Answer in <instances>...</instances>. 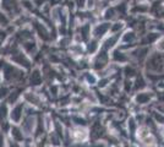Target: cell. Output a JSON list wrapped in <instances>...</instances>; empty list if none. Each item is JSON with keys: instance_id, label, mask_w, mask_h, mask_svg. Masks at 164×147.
Returning a JSON list of instances; mask_svg holds the SVG:
<instances>
[{"instance_id": "cell-1", "label": "cell", "mask_w": 164, "mask_h": 147, "mask_svg": "<svg viewBox=\"0 0 164 147\" xmlns=\"http://www.w3.org/2000/svg\"><path fill=\"white\" fill-rule=\"evenodd\" d=\"M108 27H109V26H108L107 23H105V25H103L102 27H98V28H97V31H96L97 36H102L103 33H104V32H105V31L108 30Z\"/></svg>"}, {"instance_id": "cell-2", "label": "cell", "mask_w": 164, "mask_h": 147, "mask_svg": "<svg viewBox=\"0 0 164 147\" xmlns=\"http://www.w3.org/2000/svg\"><path fill=\"white\" fill-rule=\"evenodd\" d=\"M157 38V34H152V36H148L146 39H144V44H147V43H151V42H153L154 39Z\"/></svg>"}, {"instance_id": "cell-3", "label": "cell", "mask_w": 164, "mask_h": 147, "mask_svg": "<svg viewBox=\"0 0 164 147\" xmlns=\"http://www.w3.org/2000/svg\"><path fill=\"white\" fill-rule=\"evenodd\" d=\"M116 39H118V36H115V37H113V38H110L107 44H105V48H109V47H112V45H114V43L116 42Z\"/></svg>"}, {"instance_id": "cell-4", "label": "cell", "mask_w": 164, "mask_h": 147, "mask_svg": "<svg viewBox=\"0 0 164 147\" xmlns=\"http://www.w3.org/2000/svg\"><path fill=\"white\" fill-rule=\"evenodd\" d=\"M114 57H115L116 60H121V62H124V60L126 59L123 55V53H120V52H115V55H114Z\"/></svg>"}, {"instance_id": "cell-5", "label": "cell", "mask_w": 164, "mask_h": 147, "mask_svg": "<svg viewBox=\"0 0 164 147\" xmlns=\"http://www.w3.org/2000/svg\"><path fill=\"white\" fill-rule=\"evenodd\" d=\"M131 39H134V33H126L125 41H131Z\"/></svg>"}, {"instance_id": "cell-6", "label": "cell", "mask_w": 164, "mask_h": 147, "mask_svg": "<svg viewBox=\"0 0 164 147\" xmlns=\"http://www.w3.org/2000/svg\"><path fill=\"white\" fill-rule=\"evenodd\" d=\"M119 28H121V25H120V23H118V25L114 27V31H116V30H119Z\"/></svg>"}]
</instances>
